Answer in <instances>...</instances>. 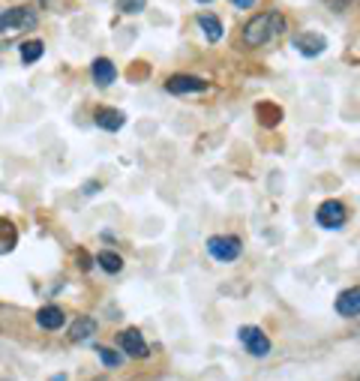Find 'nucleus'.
<instances>
[{"label":"nucleus","mask_w":360,"mask_h":381,"mask_svg":"<svg viewBox=\"0 0 360 381\" xmlns=\"http://www.w3.org/2000/svg\"><path fill=\"white\" fill-rule=\"evenodd\" d=\"M93 334H96V322L90 315L75 318L73 327H69V339H73V343H84V339H90Z\"/></svg>","instance_id":"nucleus-13"},{"label":"nucleus","mask_w":360,"mask_h":381,"mask_svg":"<svg viewBox=\"0 0 360 381\" xmlns=\"http://www.w3.org/2000/svg\"><path fill=\"white\" fill-rule=\"evenodd\" d=\"M336 313L343 318H357L360 315V285L357 288H348L336 297Z\"/></svg>","instance_id":"nucleus-9"},{"label":"nucleus","mask_w":360,"mask_h":381,"mask_svg":"<svg viewBox=\"0 0 360 381\" xmlns=\"http://www.w3.org/2000/svg\"><path fill=\"white\" fill-rule=\"evenodd\" d=\"M207 253L216 258V262H234V258H240V253H243V244H240V237L234 234H213L207 240Z\"/></svg>","instance_id":"nucleus-2"},{"label":"nucleus","mask_w":360,"mask_h":381,"mask_svg":"<svg viewBox=\"0 0 360 381\" xmlns=\"http://www.w3.org/2000/svg\"><path fill=\"white\" fill-rule=\"evenodd\" d=\"M165 90L174 96H183V94H204L207 82L204 78H195V75H172L165 82Z\"/></svg>","instance_id":"nucleus-7"},{"label":"nucleus","mask_w":360,"mask_h":381,"mask_svg":"<svg viewBox=\"0 0 360 381\" xmlns=\"http://www.w3.org/2000/svg\"><path fill=\"white\" fill-rule=\"evenodd\" d=\"M357 381H360V378H357Z\"/></svg>","instance_id":"nucleus-26"},{"label":"nucleus","mask_w":360,"mask_h":381,"mask_svg":"<svg viewBox=\"0 0 360 381\" xmlns=\"http://www.w3.org/2000/svg\"><path fill=\"white\" fill-rule=\"evenodd\" d=\"M345 204L343 202H324L315 210V223L322 228H343L345 225Z\"/></svg>","instance_id":"nucleus-5"},{"label":"nucleus","mask_w":360,"mask_h":381,"mask_svg":"<svg viewBox=\"0 0 360 381\" xmlns=\"http://www.w3.org/2000/svg\"><path fill=\"white\" fill-rule=\"evenodd\" d=\"M285 33V15L283 13H276V9H270V13H262V15H255L253 22H246L243 24V43L246 45H267V43H273L276 36H283Z\"/></svg>","instance_id":"nucleus-1"},{"label":"nucleus","mask_w":360,"mask_h":381,"mask_svg":"<svg viewBox=\"0 0 360 381\" xmlns=\"http://www.w3.org/2000/svg\"><path fill=\"white\" fill-rule=\"evenodd\" d=\"M63 322H66V315H63V309L60 306H43L36 313V324L45 327V330H60Z\"/></svg>","instance_id":"nucleus-11"},{"label":"nucleus","mask_w":360,"mask_h":381,"mask_svg":"<svg viewBox=\"0 0 360 381\" xmlns=\"http://www.w3.org/2000/svg\"><path fill=\"white\" fill-rule=\"evenodd\" d=\"M52 381H66V375H54V378H52Z\"/></svg>","instance_id":"nucleus-24"},{"label":"nucleus","mask_w":360,"mask_h":381,"mask_svg":"<svg viewBox=\"0 0 360 381\" xmlns=\"http://www.w3.org/2000/svg\"><path fill=\"white\" fill-rule=\"evenodd\" d=\"M82 193H84V195H96V193H99V184H96V180H87V184L82 186Z\"/></svg>","instance_id":"nucleus-20"},{"label":"nucleus","mask_w":360,"mask_h":381,"mask_svg":"<svg viewBox=\"0 0 360 381\" xmlns=\"http://www.w3.org/2000/svg\"><path fill=\"white\" fill-rule=\"evenodd\" d=\"M258 114H267V117L262 120L264 126H273V124H279V108L267 105V103H262V105H258Z\"/></svg>","instance_id":"nucleus-18"},{"label":"nucleus","mask_w":360,"mask_h":381,"mask_svg":"<svg viewBox=\"0 0 360 381\" xmlns=\"http://www.w3.org/2000/svg\"><path fill=\"white\" fill-rule=\"evenodd\" d=\"M117 345H120V352H123L126 357H147L150 354V348L144 343V336H142V330H135V327H126V330H120L117 334Z\"/></svg>","instance_id":"nucleus-4"},{"label":"nucleus","mask_w":360,"mask_h":381,"mask_svg":"<svg viewBox=\"0 0 360 381\" xmlns=\"http://www.w3.org/2000/svg\"><path fill=\"white\" fill-rule=\"evenodd\" d=\"M99 360H103V366H108V369H117L123 364V357H120V352H114V348H99Z\"/></svg>","instance_id":"nucleus-17"},{"label":"nucleus","mask_w":360,"mask_h":381,"mask_svg":"<svg viewBox=\"0 0 360 381\" xmlns=\"http://www.w3.org/2000/svg\"><path fill=\"white\" fill-rule=\"evenodd\" d=\"M36 24V13L30 6H13L0 13V33H18V30H30Z\"/></svg>","instance_id":"nucleus-3"},{"label":"nucleus","mask_w":360,"mask_h":381,"mask_svg":"<svg viewBox=\"0 0 360 381\" xmlns=\"http://www.w3.org/2000/svg\"><path fill=\"white\" fill-rule=\"evenodd\" d=\"M18 48H22V60H24V64H36V60L45 54L43 39H24V43L18 45Z\"/></svg>","instance_id":"nucleus-14"},{"label":"nucleus","mask_w":360,"mask_h":381,"mask_svg":"<svg viewBox=\"0 0 360 381\" xmlns=\"http://www.w3.org/2000/svg\"><path fill=\"white\" fill-rule=\"evenodd\" d=\"M294 48L303 57H318V54H324V48H327V39L322 33H300L294 39Z\"/></svg>","instance_id":"nucleus-8"},{"label":"nucleus","mask_w":360,"mask_h":381,"mask_svg":"<svg viewBox=\"0 0 360 381\" xmlns=\"http://www.w3.org/2000/svg\"><path fill=\"white\" fill-rule=\"evenodd\" d=\"M240 343H243V348L253 357H267V352H270V339L262 334L258 327H240Z\"/></svg>","instance_id":"nucleus-6"},{"label":"nucleus","mask_w":360,"mask_h":381,"mask_svg":"<svg viewBox=\"0 0 360 381\" xmlns=\"http://www.w3.org/2000/svg\"><path fill=\"white\" fill-rule=\"evenodd\" d=\"M348 3H352V0H327V6H330V9H336V13H339V9H345Z\"/></svg>","instance_id":"nucleus-22"},{"label":"nucleus","mask_w":360,"mask_h":381,"mask_svg":"<svg viewBox=\"0 0 360 381\" xmlns=\"http://www.w3.org/2000/svg\"><path fill=\"white\" fill-rule=\"evenodd\" d=\"M93 82L99 84V87H108V84H114V78H117V69H114V64L108 57H96L93 60Z\"/></svg>","instance_id":"nucleus-10"},{"label":"nucleus","mask_w":360,"mask_h":381,"mask_svg":"<svg viewBox=\"0 0 360 381\" xmlns=\"http://www.w3.org/2000/svg\"><path fill=\"white\" fill-rule=\"evenodd\" d=\"M123 124H126V117H123V112H117V108H99V112H96V126L99 129L117 133Z\"/></svg>","instance_id":"nucleus-12"},{"label":"nucleus","mask_w":360,"mask_h":381,"mask_svg":"<svg viewBox=\"0 0 360 381\" xmlns=\"http://www.w3.org/2000/svg\"><path fill=\"white\" fill-rule=\"evenodd\" d=\"M198 3H210V0H198Z\"/></svg>","instance_id":"nucleus-25"},{"label":"nucleus","mask_w":360,"mask_h":381,"mask_svg":"<svg viewBox=\"0 0 360 381\" xmlns=\"http://www.w3.org/2000/svg\"><path fill=\"white\" fill-rule=\"evenodd\" d=\"M96 262H99V267L105 270V274H120V270H123V258H120L117 253H99L96 255Z\"/></svg>","instance_id":"nucleus-16"},{"label":"nucleus","mask_w":360,"mask_h":381,"mask_svg":"<svg viewBox=\"0 0 360 381\" xmlns=\"http://www.w3.org/2000/svg\"><path fill=\"white\" fill-rule=\"evenodd\" d=\"M232 3H234L237 9H253V3H255V0H232Z\"/></svg>","instance_id":"nucleus-23"},{"label":"nucleus","mask_w":360,"mask_h":381,"mask_svg":"<svg viewBox=\"0 0 360 381\" xmlns=\"http://www.w3.org/2000/svg\"><path fill=\"white\" fill-rule=\"evenodd\" d=\"M198 24H202L204 36L210 39V43H219V39H223V22H219L216 15H202L198 18Z\"/></svg>","instance_id":"nucleus-15"},{"label":"nucleus","mask_w":360,"mask_h":381,"mask_svg":"<svg viewBox=\"0 0 360 381\" xmlns=\"http://www.w3.org/2000/svg\"><path fill=\"white\" fill-rule=\"evenodd\" d=\"M78 267H84V270L93 267V262H90V255H87V253H78Z\"/></svg>","instance_id":"nucleus-21"},{"label":"nucleus","mask_w":360,"mask_h":381,"mask_svg":"<svg viewBox=\"0 0 360 381\" xmlns=\"http://www.w3.org/2000/svg\"><path fill=\"white\" fill-rule=\"evenodd\" d=\"M147 0H117V9L120 13H142Z\"/></svg>","instance_id":"nucleus-19"}]
</instances>
